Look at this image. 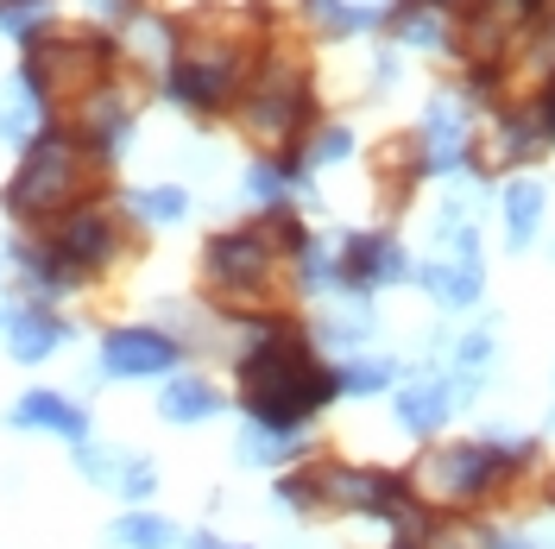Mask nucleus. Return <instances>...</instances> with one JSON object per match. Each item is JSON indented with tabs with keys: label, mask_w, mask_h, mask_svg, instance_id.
I'll return each instance as SVG.
<instances>
[{
	"label": "nucleus",
	"mask_w": 555,
	"mask_h": 549,
	"mask_svg": "<svg viewBox=\"0 0 555 549\" xmlns=\"http://www.w3.org/2000/svg\"><path fill=\"white\" fill-rule=\"evenodd\" d=\"M228 354H234V379H241V417H259L272 430H310L341 398L335 367L315 354V342L291 316H266V309L234 316Z\"/></svg>",
	"instance_id": "obj_1"
},
{
	"label": "nucleus",
	"mask_w": 555,
	"mask_h": 549,
	"mask_svg": "<svg viewBox=\"0 0 555 549\" xmlns=\"http://www.w3.org/2000/svg\"><path fill=\"white\" fill-rule=\"evenodd\" d=\"M537 468V443L530 436H480V443H436L423 448L411 468V493L429 512H480L499 493H512Z\"/></svg>",
	"instance_id": "obj_2"
},
{
	"label": "nucleus",
	"mask_w": 555,
	"mask_h": 549,
	"mask_svg": "<svg viewBox=\"0 0 555 549\" xmlns=\"http://www.w3.org/2000/svg\"><path fill=\"white\" fill-rule=\"evenodd\" d=\"M89 177H95V158H89L82 133L51 120V127L26 145L20 171L7 177L0 208H7L13 221H64L69 208H82V196H89Z\"/></svg>",
	"instance_id": "obj_3"
},
{
	"label": "nucleus",
	"mask_w": 555,
	"mask_h": 549,
	"mask_svg": "<svg viewBox=\"0 0 555 549\" xmlns=\"http://www.w3.org/2000/svg\"><path fill=\"white\" fill-rule=\"evenodd\" d=\"M315 474V506L341 518H366L379 531H404L416 518H429V506L411 493V474L398 468H360V461H310Z\"/></svg>",
	"instance_id": "obj_4"
},
{
	"label": "nucleus",
	"mask_w": 555,
	"mask_h": 549,
	"mask_svg": "<svg viewBox=\"0 0 555 549\" xmlns=\"http://www.w3.org/2000/svg\"><path fill=\"white\" fill-rule=\"evenodd\" d=\"M246 89V38L241 33H203L177 38V58L165 69V102L183 114H221Z\"/></svg>",
	"instance_id": "obj_5"
},
{
	"label": "nucleus",
	"mask_w": 555,
	"mask_h": 549,
	"mask_svg": "<svg viewBox=\"0 0 555 549\" xmlns=\"http://www.w3.org/2000/svg\"><path fill=\"white\" fill-rule=\"evenodd\" d=\"M310 114H315L310 76H304V64H291V58H266V64L246 76L241 102H234V120H241L246 133L266 139V145H284V152L310 133Z\"/></svg>",
	"instance_id": "obj_6"
},
{
	"label": "nucleus",
	"mask_w": 555,
	"mask_h": 549,
	"mask_svg": "<svg viewBox=\"0 0 555 549\" xmlns=\"http://www.w3.org/2000/svg\"><path fill=\"white\" fill-rule=\"evenodd\" d=\"M107 69H114V44L107 38H51L44 33L38 44H26L20 76L33 82V95L44 107H57V102H89L107 82Z\"/></svg>",
	"instance_id": "obj_7"
},
{
	"label": "nucleus",
	"mask_w": 555,
	"mask_h": 549,
	"mask_svg": "<svg viewBox=\"0 0 555 549\" xmlns=\"http://www.w3.org/2000/svg\"><path fill=\"white\" fill-rule=\"evenodd\" d=\"M278 234L272 221H253V228H228V234H208L203 246V272L208 284L228 297V304H253V297H266V284L278 272Z\"/></svg>",
	"instance_id": "obj_8"
},
{
	"label": "nucleus",
	"mask_w": 555,
	"mask_h": 549,
	"mask_svg": "<svg viewBox=\"0 0 555 549\" xmlns=\"http://www.w3.org/2000/svg\"><path fill=\"white\" fill-rule=\"evenodd\" d=\"M416 152H423V171L429 177H461L474 171V102L467 95H429L423 102V133H416Z\"/></svg>",
	"instance_id": "obj_9"
},
{
	"label": "nucleus",
	"mask_w": 555,
	"mask_h": 549,
	"mask_svg": "<svg viewBox=\"0 0 555 549\" xmlns=\"http://www.w3.org/2000/svg\"><path fill=\"white\" fill-rule=\"evenodd\" d=\"M183 354H190V347L177 342L171 329H158V322H120V329L102 335L95 373L102 379H171Z\"/></svg>",
	"instance_id": "obj_10"
},
{
	"label": "nucleus",
	"mask_w": 555,
	"mask_h": 549,
	"mask_svg": "<svg viewBox=\"0 0 555 549\" xmlns=\"http://www.w3.org/2000/svg\"><path fill=\"white\" fill-rule=\"evenodd\" d=\"M44 246H51L69 272L89 284L95 272H107V266L120 259V228H114V215H107V208H89V203H82V208H69L64 221H51Z\"/></svg>",
	"instance_id": "obj_11"
},
{
	"label": "nucleus",
	"mask_w": 555,
	"mask_h": 549,
	"mask_svg": "<svg viewBox=\"0 0 555 549\" xmlns=\"http://www.w3.org/2000/svg\"><path fill=\"white\" fill-rule=\"evenodd\" d=\"M411 278H416V266L398 234L373 228V234H347L341 241V291H353V297H373L385 284H411Z\"/></svg>",
	"instance_id": "obj_12"
},
{
	"label": "nucleus",
	"mask_w": 555,
	"mask_h": 549,
	"mask_svg": "<svg viewBox=\"0 0 555 549\" xmlns=\"http://www.w3.org/2000/svg\"><path fill=\"white\" fill-rule=\"evenodd\" d=\"M454 411H461V392H454L449 373H416L391 392V423L404 436H416V443H436Z\"/></svg>",
	"instance_id": "obj_13"
},
{
	"label": "nucleus",
	"mask_w": 555,
	"mask_h": 549,
	"mask_svg": "<svg viewBox=\"0 0 555 549\" xmlns=\"http://www.w3.org/2000/svg\"><path fill=\"white\" fill-rule=\"evenodd\" d=\"M76 133H82V145H89V158H95V165H120V158L133 152L139 114H133V102H127L114 82H102V89L82 102V120H76Z\"/></svg>",
	"instance_id": "obj_14"
},
{
	"label": "nucleus",
	"mask_w": 555,
	"mask_h": 549,
	"mask_svg": "<svg viewBox=\"0 0 555 549\" xmlns=\"http://www.w3.org/2000/svg\"><path fill=\"white\" fill-rule=\"evenodd\" d=\"M7 430H26V436H57V443H89V405L69 398V392H51V385H33L13 398L7 411Z\"/></svg>",
	"instance_id": "obj_15"
},
{
	"label": "nucleus",
	"mask_w": 555,
	"mask_h": 549,
	"mask_svg": "<svg viewBox=\"0 0 555 549\" xmlns=\"http://www.w3.org/2000/svg\"><path fill=\"white\" fill-rule=\"evenodd\" d=\"M0 342H7V354H13L20 367H44L57 347L76 342V322H64L57 309H44V304H7Z\"/></svg>",
	"instance_id": "obj_16"
},
{
	"label": "nucleus",
	"mask_w": 555,
	"mask_h": 549,
	"mask_svg": "<svg viewBox=\"0 0 555 549\" xmlns=\"http://www.w3.org/2000/svg\"><path fill=\"white\" fill-rule=\"evenodd\" d=\"M234 461L253 468V474H284V468H304V461H310V436H304V430H272V423H259V417H241Z\"/></svg>",
	"instance_id": "obj_17"
},
{
	"label": "nucleus",
	"mask_w": 555,
	"mask_h": 549,
	"mask_svg": "<svg viewBox=\"0 0 555 549\" xmlns=\"http://www.w3.org/2000/svg\"><path fill=\"white\" fill-rule=\"evenodd\" d=\"M228 405H234V398H228L215 379H203V373H171L165 385H158V417H165V423H177V430L215 423Z\"/></svg>",
	"instance_id": "obj_18"
},
{
	"label": "nucleus",
	"mask_w": 555,
	"mask_h": 549,
	"mask_svg": "<svg viewBox=\"0 0 555 549\" xmlns=\"http://www.w3.org/2000/svg\"><path fill=\"white\" fill-rule=\"evenodd\" d=\"M550 120H543V107H499V120H492V158L499 165H524V158H543L550 152Z\"/></svg>",
	"instance_id": "obj_19"
},
{
	"label": "nucleus",
	"mask_w": 555,
	"mask_h": 549,
	"mask_svg": "<svg viewBox=\"0 0 555 549\" xmlns=\"http://www.w3.org/2000/svg\"><path fill=\"white\" fill-rule=\"evenodd\" d=\"M391 38H398L404 51H461L454 20L442 13V7H429V0H398V13H391Z\"/></svg>",
	"instance_id": "obj_20"
},
{
	"label": "nucleus",
	"mask_w": 555,
	"mask_h": 549,
	"mask_svg": "<svg viewBox=\"0 0 555 549\" xmlns=\"http://www.w3.org/2000/svg\"><path fill=\"white\" fill-rule=\"evenodd\" d=\"M44 127H51V107L33 95V82H26V76L0 82V145H20V152H26Z\"/></svg>",
	"instance_id": "obj_21"
},
{
	"label": "nucleus",
	"mask_w": 555,
	"mask_h": 549,
	"mask_svg": "<svg viewBox=\"0 0 555 549\" xmlns=\"http://www.w3.org/2000/svg\"><path fill=\"white\" fill-rule=\"evenodd\" d=\"M499 208H505V241L512 253L537 241V228H543V208H550V190L537 183V177H512L505 190H499Z\"/></svg>",
	"instance_id": "obj_22"
},
{
	"label": "nucleus",
	"mask_w": 555,
	"mask_h": 549,
	"mask_svg": "<svg viewBox=\"0 0 555 549\" xmlns=\"http://www.w3.org/2000/svg\"><path fill=\"white\" fill-rule=\"evenodd\" d=\"M183 537L190 531H177L165 512H120L114 524H107V549H183Z\"/></svg>",
	"instance_id": "obj_23"
},
{
	"label": "nucleus",
	"mask_w": 555,
	"mask_h": 549,
	"mask_svg": "<svg viewBox=\"0 0 555 549\" xmlns=\"http://www.w3.org/2000/svg\"><path fill=\"white\" fill-rule=\"evenodd\" d=\"M335 385H341V398H385V392H398V360L360 347V354L335 360Z\"/></svg>",
	"instance_id": "obj_24"
},
{
	"label": "nucleus",
	"mask_w": 555,
	"mask_h": 549,
	"mask_svg": "<svg viewBox=\"0 0 555 549\" xmlns=\"http://www.w3.org/2000/svg\"><path fill=\"white\" fill-rule=\"evenodd\" d=\"M69 461H76V474L95 486V493H114V486L127 481V468L139 461V448H127V443L107 448V443H95V436H89V443L69 448Z\"/></svg>",
	"instance_id": "obj_25"
},
{
	"label": "nucleus",
	"mask_w": 555,
	"mask_h": 549,
	"mask_svg": "<svg viewBox=\"0 0 555 549\" xmlns=\"http://www.w3.org/2000/svg\"><path fill=\"white\" fill-rule=\"evenodd\" d=\"M120 208H127L133 221H145V228H177V221L190 215V190H183V183H158V190H127V196H120Z\"/></svg>",
	"instance_id": "obj_26"
},
{
	"label": "nucleus",
	"mask_w": 555,
	"mask_h": 549,
	"mask_svg": "<svg viewBox=\"0 0 555 549\" xmlns=\"http://www.w3.org/2000/svg\"><path fill=\"white\" fill-rule=\"evenodd\" d=\"M304 13H310L328 38H360L385 20L379 7H360V0H304Z\"/></svg>",
	"instance_id": "obj_27"
},
{
	"label": "nucleus",
	"mask_w": 555,
	"mask_h": 549,
	"mask_svg": "<svg viewBox=\"0 0 555 549\" xmlns=\"http://www.w3.org/2000/svg\"><path fill=\"white\" fill-rule=\"evenodd\" d=\"M241 190H246V203H253V208H266V215H284L297 183H291V171H284L278 158H253V165H246V177H241Z\"/></svg>",
	"instance_id": "obj_28"
},
{
	"label": "nucleus",
	"mask_w": 555,
	"mask_h": 549,
	"mask_svg": "<svg viewBox=\"0 0 555 549\" xmlns=\"http://www.w3.org/2000/svg\"><path fill=\"white\" fill-rule=\"evenodd\" d=\"M177 38H183L177 20H139L133 26V58L152 69L158 82H165V69H171V58H177Z\"/></svg>",
	"instance_id": "obj_29"
},
{
	"label": "nucleus",
	"mask_w": 555,
	"mask_h": 549,
	"mask_svg": "<svg viewBox=\"0 0 555 549\" xmlns=\"http://www.w3.org/2000/svg\"><path fill=\"white\" fill-rule=\"evenodd\" d=\"M51 13H57V0H0V33L13 44H38Z\"/></svg>",
	"instance_id": "obj_30"
},
{
	"label": "nucleus",
	"mask_w": 555,
	"mask_h": 549,
	"mask_svg": "<svg viewBox=\"0 0 555 549\" xmlns=\"http://www.w3.org/2000/svg\"><path fill=\"white\" fill-rule=\"evenodd\" d=\"M82 7L95 26H139V13H145V0H82Z\"/></svg>",
	"instance_id": "obj_31"
},
{
	"label": "nucleus",
	"mask_w": 555,
	"mask_h": 549,
	"mask_svg": "<svg viewBox=\"0 0 555 549\" xmlns=\"http://www.w3.org/2000/svg\"><path fill=\"white\" fill-rule=\"evenodd\" d=\"M183 549H246V544H228V537H215V531H190Z\"/></svg>",
	"instance_id": "obj_32"
},
{
	"label": "nucleus",
	"mask_w": 555,
	"mask_h": 549,
	"mask_svg": "<svg viewBox=\"0 0 555 549\" xmlns=\"http://www.w3.org/2000/svg\"><path fill=\"white\" fill-rule=\"evenodd\" d=\"M429 7H442V13H449V7H454V0H429Z\"/></svg>",
	"instance_id": "obj_33"
},
{
	"label": "nucleus",
	"mask_w": 555,
	"mask_h": 549,
	"mask_svg": "<svg viewBox=\"0 0 555 549\" xmlns=\"http://www.w3.org/2000/svg\"><path fill=\"white\" fill-rule=\"evenodd\" d=\"M360 7H379V13H385V0H360Z\"/></svg>",
	"instance_id": "obj_34"
},
{
	"label": "nucleus",
	"mask_w": 555,
	"mask_h": 549,
	"mask_svg": "<svg viewBox=\"0 0 555 549\" xmlns=\"http://www.w3.org/2000/svg\"><path fill=\"white\" fill-rule=\"evenodd\" d=\"M0 329H7V304H0Z\"/></svg>",
	"instance_id": "obj_35"
},
{
	"label": "nucleus",
	"mask_w": 555,
	"mask_h": 549,
	"mask_svg": "<svg viewBox=\"0 0 555 549\" xmlns=\"http://www.w3.org/2000/svg\"><path fill=\"white\" fill-rule=\"evenodd\" d=\"M550 499H555V486H550Z\"/></svg>",
	"instance_id": "obj_36"
},
{
	"label": "nucleus",
	"mask_w": 555,
	"mask_h": 549,
	"mask_svg": "<svg viewBox=\"0 0 555 549\" xmlns=\"http://www.w3.org/2000/svg\"><path fill=\"white\" fill-rule=\"evenodd\" d=\"M550 423H555V411H550Z\"/></svg>",
	"instance_id": "obj_37"
}]
</instances>
